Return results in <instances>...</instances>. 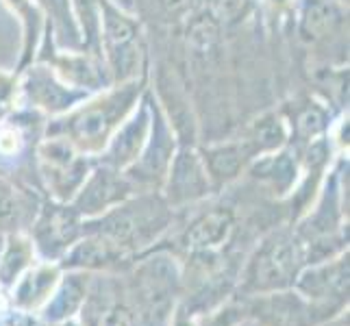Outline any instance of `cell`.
Here are the masks:
<instances>
[{
  "mask_svg": "<svg viewBox=\"0 0 350 326\" xmlns=\"http://www.w3.org/2000/svg\"><path fill=\"white\" fill-rule=\"evenodd\" d=\"M307 265V248L292 228H276L261 239L241 276L246 294H276L294 289L298 274Z\"/></svg>",
  "mask_w": 350,
  "mask_h": 326,
  "instance_id": "3957f363",
  "label": "cell"
},
{
  "mask_svg": "<svg viewBox=\"0 0 350 326\" xmlns=\"http://www.w3.org/2000/svg\"><path fill=\"white\" fill-rule=\"evenodd\" d=\"M237 322V316L233 309H224L220 313H215L213 318H209L204 322V326H233Z\"/></svg>",
  "mask_w": 350,
  "mask_h": 326,
  "instance_id": "83f0119b",
  "label": "cell"
},
{
  "mask_svg": "<svg viewBox=\"0 0 350 326\" xmlns=\"http://www.w3.org/2000/svg\"><path fill=\"white\" fill-rule=\"evenodd\" d=\"M35 157L40 178L51 191L53 200L59 202H70L77 196L96 163L94 157L81 152L75 144L59 135H46L35 148Z\"/></svg>",
  "mask_w": 350,
  "mask_h": 326,
  "instance_id": "5b68a950",
  "label": "cell"
},
{
  "mask_svg": "<svg viewBox=\"0 0 350 326\" xmlns=\"http://www.w3.org/2000/svg\"><path fill=\"white\" fill-rule=\"evenodd\" d=\"M133 194H137V189L133 187L124 172L113 170V167H107L96 161L92 172L85 178V183L81 185V189L70 200V204L83 220H90V217L109 211L111 207H116V204H120Z\"/></svg>",
  "mask_w": 350,
  "mask_h": 326,
  "instance_id": "8fae6325",
  "label": "cell"
},
{
  "mask_svg": "<svg viewBox=\"0 0 350 326\" xmlns=\"http://www.w3.org/2000/svg\"><path fill=\"white\" fill-rule=\"evenodd\" d=\"M174 209L159 191H137L103 215L83 220V233H94L133 255L154 244L172 226Z\"/></svg>",
  "mask_w": 350,
  "mask_h": 326,
  "instance_id": "7a4b0ae2",
  "label": "cell"
},
{
  "mask_svg": "<svg viewBox=\"0 0 350 326\" xmlns=\"http://www.w3.org/2000/svg\"><path fill=\"white\" fill-rule=\"evenodd\" d=\"M55 326H81V324L75 322V320H66V322H59V324H55Z\"/></svg>",
  "mask_w": 350,
  "mask_h": 326,
  "instance_id": "1f68e13d",
  "label": "cell"
},
{
  "mask_svg": "<svg viewBox=\"0 0 350 326\" xmlns=\"http://www.w3.org/2000/svg\"><path fill=\"white\" fill-rule=\"evenodd\" d=\"M294 287L316 307H342L348 300V255L307 263Z\"/></svg>",
  "mask_w": 350,
  "mask_h": 326,
  "instance_id": "7c38bea8",
  "label": "cell"
},
{
  "mask_svg": "<svg viewBox=\"0 0 350 326\" xmlns=\"http://www.w3.org/2000/svg\"><path fill=\"white\" fill-rule=\"evenodd\" d=\"M83 316H85V326H135L131 309L116 300H105V303L85 300Z\"/></svg>",
  "mask_w": 350,
  "mask_h": 326,
  "instance_id": "d4e9b609",
  "label": "cell"
},
{
  "mask_svg": "<svg viewBox=\"0 0 350 326\" xmlns=\"http://www.w3.org/2000/svg\"><path fill=\"white\" fill-rule=\"evenodd\" d=\"M35 5L51 24L57 51H83V35L75 16L72 0H35Z\"/></svg>",
  "mask_w": 350,
  "mask_h": 326,
  "instance_id": "ffe728a7",
  "label": "cell"
},
{
  "mask_svg": "<svg viewBox=\"0 0 350 326\" xmlns=\"http://www.w3.org/2000/svg\"><path fill=\"white\" fill-rule=\"evenodd\" d=\"M152 90L146 87L144 96L139 98L137 107L126 116V120L118 126V131L107 141L103 152L96 157V161L113 167V170L124 172L126 167L135 163L139 157L144 144L148 139L150 133V122H152Z\"/></svg>",
  "mask_w": 350,
  "mask_h": 326,
  "instance_id": "30bf717a",
  "label": "cell"
},
{
  "mask_svg": "<svg viewBox=\"0 0 350 326\" xmlns=\"http://www.w3.org/2000/svg\"><path fill=\"white\" fill-rule=\"evenodd\" d=\"M5 237L7 241H5L3 255H0V283L11 287L31 268L35 248L31 244L29 233H16V235H5Z\"/></svg>",
  "mask_w": 350,
  "mask_h": 326,
  "instance_id": "7402d4cb",
  "label": "cell"
},
{
  "mask_svg": "<svg viewBox=\"0 0 350 326\" xmlns=\"http://www.w3.org/2000/svg\"><path fill=\"white\" fill-rule=\"evenodd\" d=\"M131 255L122 248L111 244L109 239L94 233H83L81 239L72 246L64 259L59 261L62 270H79V272H96V270H109L118 263L126 261Z\"/></svg>",
  "mask_w": 350,
  "mask_h": 326,
  "instance_id": "e0dca14e",
  "label": "cell"
},
{
  "mask_svg": "<svg viewBox=\"0 0 350 326\" xmlns=\"http://www.w3.org/2000/svg\"><path fill=\"white\" fill-rule=\"evenodd\" d=\"M248 167L252 174L263 180L265 185H270L272 191H276L279 196H285L287 191H292L298 178V165L294 154L285 148L257 157Z\"/></svg>",
  "mask_w": 350,
  "mask_h": 326,
  "instance_id": "44dd1931",
  "label": "cell"
},
{
  "mask_svg": "<svg viewBox=\"0 0 350 326\" xmlns=\"http://www.w3.org/2000/svg\"><path fill=\"white\" fill-rule=\"evenodd\" d=\"M213 191V185L209 180V174L204 170L202 157L198 148L178 144V148L172 157V163L167 167L165 180L159 189L163 200L172 209L187 207L204 200Z\"/></svg>",
  "mask_w": 350,
  "mask_h": 326,
  "instance_id": "9c48e42d",
  "label": "cell"
},
{
  "mask_svg": "<svg viewBox=\"0 0 350 326\" xmlns=\"http://www.w3.org/2000/svg\"><path fill=\"white\" fill-rule=\"evenodd\" d=\"M233 326H265L259 318H246V320H237Z\"/></svg>",
  "mask_w": 350,
  "mask_h": 326,
  "instance_id": "f546056e",
  "label": "cell"
},
{
  "mask_svg": "<svg viewBox=\"0 0 350 326\" xmlns=\"http://www.w3.org/2000/svg\"><path fill=\"white\" fill-rule=\"evenodd\" d=\"M18 90L31 111L46 113L51 118L68 113L70 109L92 96L85 90L68 85L42 59L38 64H31L22 72V77H18Z\"/></svg>",
  "mask_w": 350,
  "mask_h": 326,
  "instance_id": "ba28073f",
  "label": "cell"
},
{
  "mask_svg": "<svg viewBox=\"0 0 350 326\" xmlns=\"http://www.w3.org/2000/svg\"><path fill=\"white\" fill-rule=\"evenodd\" d=\"M18 77L3 74L0 72V122L11 113L14 109V100H18Z\"/></svg>",
  "mask_w": 350,
  "mask_h": 326,
  "instance_id": "4316f807",
  "label": "cell"
},
{
  "mask_svg": "<svg viewBox=\"0 0 350 326\" xmlns=\"http://www.w3.org/2000/svg\"><path fill=\"white\" fill-rule=\"evenodd\" d=\"M59 279H62L59 263L44 261L40 265H31L14 285L16 307L22 311L42 309L48 303V298L53 296Z\"/></svg>",
  "mask_w": 350,
  "mask_h": 326,
  "instance_id": "ac0fdd59",
  "label": "cell"
},
{
  "mask_svg": "<svg viewBox=\"0 0 350 326\" xmlns=\"http://www.w3.org/2000/svg\"><path fill=\"white\" fill-rule=\"evenodd\" d=\"M88 300V276L85 272L68 270L66 276H62L55 287L53 296L42 307L44 320L51 324H59L72 320L83 309Z\"/></svg>",
  "mask_w": 350,
  "mask_h": 326,
  "instance_id": "d6986e66",
  "label": "cell"
},
{
  "mask_svg": "<svg viewBox=\"0 0 350 326\" xmlns=\"http://www.w3.org/2000/svg\"><path fill=\"white\" fill-rule=\"evenodd\" d=\"M83 235V217L70 202H44L29 228L35 252L44 261L59 263Z\"/></svg>",
  "mask_w": 350,
  "mask_h": 326,
  "instance_id": "52a82bcc",
  "label": "cell"
},
{
  "mask_svg": "<svg viewBox=\"0 0 350 326\" xmlns=\"http://www.w3.org/2000/svg\"><path fill=\"white\" fill-rule=\"evenodd\" d=\"M161 3L167 7V9H176V7H183L185 0H161Z\"/></svg>",
  "mask_w": 350,
  "mask_h": 326,
  "instance_id": "4dcf8cb0",
  "label": "cell"
},
{
  "mask_svg": "<svg viewBox=\"0 0 350 326\" xmlns=\"http://www.w3.org/2000/svg\"><path fill=\"white\" fill-rule=\"evenodd\" d=\"M100 55L113 85L148 77L137 14H129L109 0H100Z\"/></svg>",
  "mask_w": 350,
  "mask_h": 326,
  "instance_id": "277c9868",
  "label": "cell"
},
{
  "mask_svg": "<svg viewBox=\"0 0 350 326\" xmlns=\"http://www.w3.org/2000/svg\"><path fill=\"white\" fill-rule=\"evenodd\" d=\"M40 207L42 202L31 189L0 172V235L29 233Z\"/></svg>",
  "mask_w": 350,
  "mask_h": 326,
  "instance_id": "9a60e30c",
  "label": "cell"
},
{
  "mask_svg": "<svg viewBox=\"0 0 350 326\" xmlns=\"http://www.w3.org/2000/svg\"><path fill=\"white\" fill-rule=\"evenodd\" d=\"M235 231V215L226 207H213L209 211L198 213L191 220L183 235L180 246L191 255H211L222 248Z\"/></svg>",
  "mask_w": 350,
  "mask_h": 326,
  "instance_id": "5bb4252c",
  "label": "cell"
},
{
  "mask_svg": "<svg viewBox=\"0 0 350 326\" xmlns=\"http://www.w3.org/2000/svg\"><path fill=\"white\" fill-rule=\"evenodd\" d=\"M109 3H113V5H118L120 9L129 11V14H137V9H135V0H109Z\"/></svg>",
  "mask_w": 350,
  "mask_h": 326,
  "instance_id": "f1b7e54d",
  "label": "cell"
},
{
  "mask_svg": "<svg viewBox=\"0 0 350 326\" xmlns=\"http://www.w3.org/2000/svg\"><path fill=\"white\" fill-rule=\"evenodd\" d=\"M176 148H178L176 131L170 122V118L161 109V105L152 96V122H150L148 139L144 144L135 163L124 170L133 187L137 191H159Z\"/></svg>",
  "mask_w": 350,
  "mask_h": 326,
  "instance_id": "8992f818",
  "label": "cell"
},
{
  "mask_svg": "<svg viewBox=\"0 0 350 326\" xmlns=\"http://www.w3.org/2000/svg\"><path fill=\"white\" fill-rule=\"evenodd\" d=\"M246 139L255 146L259 157L285 148V144L289 139V126L285 116L279 111L261 116L257 122H252Z\"/></svg>",
  "mask_w": 350,
  "mask_h": 326,
  "instance_id": "603a6c76",
  "label": "cell"
},
{
  "mask_svg": "<svg viewBox=\"0 0 350 326\" xmlns=\"http://www.w3.org/2000/svg\"><path fill=\"white\" fill-rule=\"evenodd\" d=\"M146 85L148 77H142L96 92L68 113L53 118L46 124V135L66 137L81 152L98 157L118 126L137 107Z\"/></svg>",
  "mask_w": 350,
  "mask_h": 326,
  "instance_id": "6da1fadb",
  "label": "cell"
},
{
  "mask_svg": "<svg viewBox=\"0 0 350 326\" xmlns=\"http://www.w3.org/2000/svg\"><path fill=\"white\" fill-rule=\"evenodd\" d=\"M198 152L202 157L204 170L209 174L213 189H220L226 187L228 183H233L259 157L255 146L246 137L209 144V146L198 148Z\"/></svg>",
  "mask_w": 350,
  "mask_h": 326,
  "instance_id": "4fadbf2b",
  "label": "cell"
},
{
  "mask_svg": "<svg viewBox=\"0 0 350 326\" xmlns=\"http://www.w3.org/2000/svg\"><path fill=\"white\" fill-rule=\"evenodd\" d=\"M250 0H207V14L220 24H235L246 16Z\"/></svg>",
  "mask_w": 350,
  "mask_h": 326,
  "instance_id": "484cf974",
  "label": "cell"
},
{
  "mask_svg": "<svg viewBox=\"0 0 350 326\" xmlns=\"http://www.w3.org/2000/svg\"><path fill=\"white\" fill-rule=\"evenodd\" d=\"M346 7L340 0H300L298 35L307 44H320L346 27Z\"/></svg>",
  "mask_w": 350,
  "mask_h": 326,
  "instance_id": "2e32d148",
  "label": "cell"
},
{
  "mask_svg": "<svg viewBox=\"0 0 350 326\" xmlns=\"http://www.w3.org/2000/svg\"><path fill=\"white\" fill-rule=\"evenodd\" d=\"M289 126V135H294L303 141L320 139L329 128V109L316 103V100H305L292 118H285Z\"/></svg>",
  "mask_w": 350,
  "mask_h": 326,
  "instance_id": "cb8c5ba5",
  "label": "cell"
}]
</instances>
